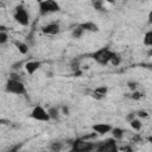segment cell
Returning a JSON list of instances; mask_svg holds the SVG:
<instances>
[{
  "label": "cell",
  "instance_id": "cell-4",
  "mask_svg": "<svg viewBox=\"0 0 152 152\" xmlns=\"http://www.w3.org/2000/svg\"><path fill=\"white\" fill-rule=\"evenodd\" d=\"M13 18H14V20H15L19 25H21V26H27V25H28L30 17H28V13H27L26 8H25L23 5H18V6L14 8Z\"/></svg>",
  "mask_w": 152,
  "mask_h": 152
},
{
  "label": "cell",
  "instance_id": "cell-28",
  "mask_svg": "<svg viewBox=\"0 0 152 152\" xmlns=\"http://www.w3.org/2000/svg\"><path fill=\"white\" fill-rule=\"evenodd\" d=\"M120 151H132V147L129 146H122V147H119Z\"/></svg>",
  "mask_w": 152,
  "mask_h": 152
},
{
  "label": "cell",
  "instance_id": "cell-19",
  "mask_svg": "<svg viewBox=\"0 0 152 152\" xmlns=\"http://www.w3.org/2000/svg\"><path fill=\"white\" fill-rule=\"evenodd\" d=\"M93 7L97 11H103V0H93Z\"/></svg>",
  "mask_w": 152,
  "mask_h": 152
},
{
  "label": "cell",
  "instance_id": "cell-30",
  "mask_svg": "<svg viewBox=\"0 0 152 152\" xmlns=\"http://www.w3.org/2000/svg\"><path fill=\"white\" fill-rule=\"evenodd\" d=\"M62 110H63V113H64L65 115H68V114H69V108H68V107L63 106V107H62Z\"/></svg>",
  "mask_w": 152,
  "mask_h": 152
},
{
  "label": "cell",
  "instance_id": "cell-1",
  "mask_svg": "<svg viewBox=\"0 0 152 152\" xmlns=\"http://www.w3.org/2000/svg\"><path fill=\"white\" fill-rule=\"evenodd\" d=\"M5 90L7 93L15 94V95H24L26 93V88H25L24 83L20 80H15V78H11V77L6 82Z\"/></svg>",
  "mask_w": 152,
  "mask_h": 152
},
{
  "label": "cell",
  "instance_id": "cell-26",
  "mask_svg": "<svg viewBox=\"0 0 152 152\" xmlns=\"http://www.w3.org/2000/svg\"><path fill=\"white\" fill-rule=\"evenodd\" d=\"M71 69H72L74 71H77V70H80V62L75 59V61L71 63Z\"/></svg>",
  "mask_w": 152,
  "mask_h": 152
},
{
  "label": "cell",
  "instance_id": "cell-29",
  "mask_svg": "<svg viewBox=\"0 0 152 152\" xmlns=\"http://www.w3.org/2000/svg\"><path fill=\"white\" fill-rule=\"evenodd\" d=\"M147 23H148L150 25H152V11L148 13V17H147Z\"/></svg>",
  "mask_w": 152,
  "mask_h": 152
},
{
  "label": "cell",
  "instance_id": "cell-17",
  "mask_svg": "<svg viewBox=\"0 0 152 152\" xmlns=\"http://www.w3.org/2000/svg\"><path fill=\"white\" fill-rule=\"evenodd\" d=\"M48 113L50 115V119H52V120H57L59 116V110L57 107H50L48 109Z\"/></svg>",
  "mask_w": 152,
  "mask_h": 152
},
{
  "label": "cell",
  "instance_id": "cell-20",
  "mask_svg": "<svg viewBox=\"0 0 152 152\" xmlns=\"http://www.w3.org/2000/svg\"><path fill=\"white\" fill-rule=\"evenodd\" d=\"M8 40V33L5 30H0V44H5Z\"/></svg>",
  "mask_w": 152,
  "mask_h": 152
},
{
  "label": "cell",
  "instance_id": "cell-13",
  "mask_svg": "<svg viewBox=\"0 0 152 152\" xmlns=\"http://www.w3.org/2000/svg\"><path fill=\"white\" fill-rule=\"evenodd\" d=\"M13 43H14L15 48L18 49V51H19L21 55H26V53L28 52V45H27L26 43H24V42H19V40H14Z\"/></svg>",
  "mask_w": 152,
  "mask_h": 152
},
{
  "label": "cell",
  "instance_id": "cell-21",
  "mask_svg": "<svg viewBox=\"0 0 152 152\" xmlns=\"http://www.w3.org/2000/svg\"><path fill=\"white\" fill-rule=\"evenodd\" d=\"M120 62H121V57H120L118 53L114 52V55H113V57H112V59H110V64L114 65V66H116V65L120 64Z\"/></svg>",
  "mask_w": 152,
  "mask_h": 152
},
{
  "label": "cell",
  "instance_id": "cell-5",
  "mask_svg": "<svg viewBox=\"0 0 152 152\" xmlns=\"http://www.w3.org/2000/svg\"><path fill=\"white\" fill-rule=\"evenodd\" d=\"M95 145L90 140H84L82 138H78L71 142V150L74 151H80V152H89L95 150Z\"/></svg>",
  "mask_w": 152,
  "mask_h": 152
},
{
  "label": "cell",
  "instance_id": "cell-2",
  "mask_svg": "<svg viewBox=\"0 0 152 152\" xmlns=\"http://www.w3.org/2000/svg\"><path fill=\"white\" fill-rule=\"evenodd\" d=\"M38 6H39V13L42 15L56 13L61 10V6L56 0H43L42 2L38 4Z\"/></svg>",
  "mask_w": 152,
  "mask_h": 152
},
{
  "label": "cell",
  "instance_id": "cell-14",
  "mask_svg": "<svg viewBox=\"0 0 152 152\" xmlns=\"http://www.w3.org/2000/svg\"><path fill=\"white\" fill-rule=\"evenodd\" d=\"M110 132L113 134V138L116 139V140H121L124 138V134H125V131L120 127H113Z\"/></svg>",
  "mask_w": 152,
  "mask_h": 152
},
{
  "label": "cell",
  "instance_id": "cell-12",
  "mask_svg": "<svg viewBox=\"0 0 152 152\" xmlns=\"http://www.w3.org/2000/svg\"><path fill=\"white\" fill-rule=\"evenodd\" d=\"M78 26H81L84 31H89V32H97L99 31V26L93 21H86V23L80 24Z\"/></svg>",
  "mask_w": 152,
  "mask_h": 152
},
{
  "label": "cell",
  "instance_id": "cell-3",
  "mask_svg": "<svg viewBox=\"0 0 152 152\" xmlns=\"http://www.w3.org/2000/svg\"><path fill=\"white\" fill-rule=\"evenodd\" d=\"M114 55V51L109 50L108 48H102L100 50H97L96 52L93 53V58L101 65H106L108 63H110V59Z\"/></svg>",
  "mask_w": 152,
  "mask_h": 152
},
{
  "label": "cell",
  "instance_id": "cell-6",
  "mask_svg": "<svg viewBox=\"0 0 152 152\" xmlns=\"http://www.w3.org/2000/svg\"><path fill=\"white\" fill-rule=\"evenodd\" d=\"M96 151L99 152H115L119 150V147L116 146V139L114 138H109L104 141H101L96 147Z\"/></svg>",
  "mask_w": 152,
  "mask_h": 152
},
{
  "label": "cell",
  "instance_id": "cell-24",
  "mask_svg": "<svg viewBox=\"0 0 152 152\" xmlns=\"http://www.w3.org/2000/svg\"><path fill=\"white\" fill-rule=\"evenodd\" d=\"M52 151H59L62 148V142H52L51 147H50Z\"/></svg>",
  "mask_w": 152,
  "mask_h": 152
},
{
  "label": "cell",
  "instance_id": "cell-23",
  "mask_svg": "<svg viewBox=\"0 0 152 152\" xmlns=\"http://www.w3.org/2000/svg\"><path fill=\"white\" fill-rule=\"evenodd\" d=\"M127 87L131 91H134V90L138 89V83L134 82V81H129V82H127Z\"/></svg>",
  "mask_w": 152,
  "mask_h": 152
},
{
  "label": "cell",
  "instance_id": "cell-8",
  "mask_svg": "<svg viewBox=\"0 0 152 152\" xmlns=\"http://www.w3.org/2000/svg\"><path fill=\"white\" fill-rule=\"evenodd\" d=\"M59 31H61L59 25L56 23H50V24H46L42 27V32L46 36H56L59 33Z\"/></svg>",
  "mask_w": 152,
  "mask_h": 152
},
{
  "label": "cell",
  "instance_id": "cell-18",
  "mask_svg": "<svg viewBox=\"0 0 152 152\" xmlns=\"http://www.w3.org/2000/svg\"><path fill=\"white\" fill-rule=\"evenodd\" d=\"M144 45L146 46H152V30L151 31H147L145 34H144Z\"/></svg>",
  "mask_w": 152,
  "mask_h": 152
},
{
  "label": "cell",
  "instance_id": "cell-34",
  "mask_svg": "<svg viewBox=\"0 0 152 152\" xmlns=\"http://www.w3.org/2000/svg\"><path fill=\"white\" fill-rule=\"evenodd\" d=\"M42 1H43V0H37V2H38V4H39V2H42Z\"/></svg>",
  "mask_w": 152,
  "mask_h": 152
},
{
  "label": "cell",
  "instance_id": "cell-33",
  "mask_svg": "<svg viewBox=\"0 0 152 152\" xmlns=\"http://www.w3.org/2000/svg\"><path fill=\"white\" fill-rule=\"evenodd\" d=\"M106 1L109 2V4H113V2H114V0H106Z\"/></svg>",
  "mask_w": 152,
  "mask_h": 152
},
{
  "label": "cell",
  "instance_id": "cell-27",
  "mask_svg": "<svg viewBox=\"0 0 152 152\" xmlns=\"http://www.w3.org/2000/svg\"><path fill=\"white\" fill-rule=\"evenodd\" d=\"M135 114H137L138 118H147L148 116V113L146 110H138Z\"/></svg>",
  "mask_w": 152,
  "mask_h": 152
},
{
  "label": "cell",
  "instance_id": "cell-25",
  "mask_svg": "<svg viewBox=\"0 0 152 152\" xmlns=\"http://www.w3.org/2000/svg\"><path fill=\"white\" fill-rule=\"evenodd\" d=\"M135 116H137V114H135V113H133V112H131V113H128V114L126 115V121L129 124L133 119H135Z\"/></svg>",
  "mask_w": 152,
  "mask_h": 152
},
{
  "label": "cell",
  "instance_id": "cell-9",
  "mask_svg": "<svg viewBox=\"0 0 152 152\" xmlns=\"http://www.w3.org/2000/svg\"><path fill=\"white\" fill-rule=\"evenodd\" d=\"M112 126L109 125V124H95V125H93V131L94 132H96L97 134H100V135H103V134H106V133H109L110 131H112Z\"/></svg>",
  "mask_w": 152,
  "mask_h": 152
},
{
  "label": "cell",
  "instance_id": "cell-16",
  "mask_svg": "<svg viewBox=\"0 0 152 152\" xmlns=\"http://www.w3.org/2000/svg\"><path fill=\"white\" fill-rule=\"evenodd\" d=\"M129 125H131V127H132L134 131H140L141 127H142V124H141L140 118H135V119H133V120L129 122Z\"/></svg>",
  "mask_w": 152,
  "mask_h": 152
},
{
  "label": "cell",
  "instance_id": "cell-32",
  "mask_svg": "<svg viewBox=\"0 0 152 152\" xmlns=\"http://www.w3.org/2000/svg\"><path fill=\"white\" fill-rule=\"evenodd\" d=\"M147 141H148V142H151V144H152V134H151V135H148V137H147Z\"/></svg>",
  "mask_w": 152,
  "mask_h": 152
},
{
  "label": "cell",
  "instance_id": "cell-7",
  "mask_svg": "<svg viewBox=\"0 0 152 152\" xmlns=\"http://www.w3.org/2000/svg\"><path fill=\"white\" fill-rule=\"evenodd\" d=\"M31 118L37 120V121H44V122L50 120V115H49L48 110H45V108L39 106V104L33 107V109L31 112Z\"/></svg>",
  "mask_w": 152,
  "mask_h": 152
},
{
  "label": "cell",
  "instance_id": "cell-15",
  "mask_svg": "<svg viewBox=\"0 0 152 152\" xmlns=\"http://www.w3.org/2000/svg\"><path fill=\"white\" fill-rule=\"evenodd\" d=\"M84 32H86V31H84L81 26H77V27H75V28L72 30V32H71V37L75 38V39H80V38L83 36Z\"/></svg>",
  "mask_w": 152,
  "mask_h": 152
},
{
  "label": "cell",
  "instance_id": "cell-11",
  "mask_svg": "<svg viewBox=\"0 0 152 152\" xmlns=\"http://www.w3.org/2000/svg\"><path fill=\"white\" fill-rule=\"evenodd\" d=\"M107 93H108V88L106 86H100L93 91V97L96 100H102V99H104Z\"/></svg>",
  "mask_w": 152,
  "mask_h": 152
},
{
  "label": "cell",
  "instance_id": "cell-31",
  "mask_svg": "<svg viewBox=\"0 0 152 152\" xmlns=\"http://www.w3.org/2000/svg\"><path fill=\"white\" fill-rule=\"evenodd\" d=\"M147 56H148V57H151V56H152V46H151V48H150V50L147 51Z\"/></svg>",
  "mask_w": 152,
  "mask_h": 152
},
{
  "label": "cell",
  "instance_id": "cell-10",
  "mask_svg": "<svg viewBox=\"0 0 152 152\" xmlns=\"http://www.w3.org/2000/svg\"><path fill=\"white\" fill-rule=\"evenodd\" d=\"M40 65H42V63L38 62V61H28V62L25 63L24 68H25V70L28 75H33L40 68Z\"/></svg>",
  "mask_w": 152,
  "mask_h": 152
},
{
  "label": "cell",
  "instance_id": "cell-22",
  "mask_svg": "<svg viewBox=\"0 0 152 152\" xmlns=\"http://www.w3.org/2000/svg\"><path fill=\"white\" fill-rule=\"evenodd\" d=\"M131 97H132L133 100H140L141 97H144V94L140 93V91H138V90H134V91H132Z\"/></svg>",
  "mask_w": 152,
  "mask_h": 152
}]
</instances>
